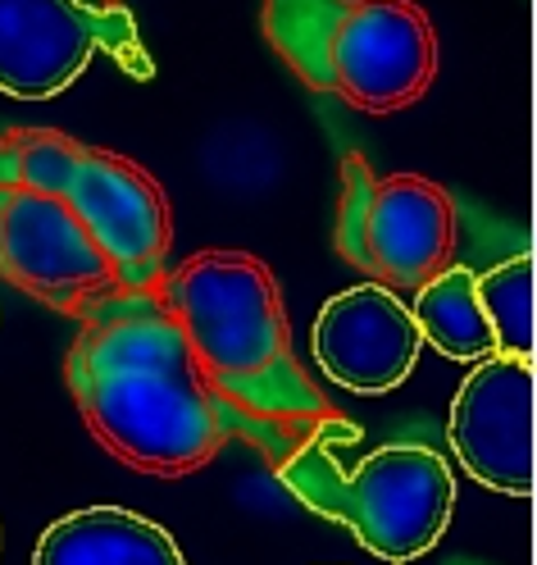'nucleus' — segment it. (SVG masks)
<instances>
[{
	"mask_svg": "<svg viewBox=\"0 0 537 565\" xmlns=\"http://www.w3.org/2000/svg\"><path fill=\"white\" fill-rule=\"evenodd\" d=\"M74 320L64 383L96 443L123 466L164 479L192 475L237 438L160 288H110Z\"/></svg>",
	"mask_w": 537,
	"mask_h": 565,
	"instance_id": "f257e3e1",
	"label": "nucleus"
},
{
	"mask_svg": "<svg viewBox=\"0 0 537 565\" xmlns=\"http://www.w3.org/2000/svg\"><path fill=\"white\" fill-rule=\"evenodd\" d=\"M160 297L183 329L205 387L219 397L269 466L342 424L319 383L292 356L273 274L246 252H201L164 274Z\"/></svg>",
	"mask_w": 537,
	"mask_h": 565,
	"instance_id": "f03ea898",
	"label": "nucleus"
},
{
	"mask_svg": "<svg viewBox=\"0 0 537 565\" xmlns=\"http://www.w3.org/2000/svg\"><path fill=\"white\" fill-rule=\"evenodd\" d=\"M0 183L60 196L110 260L119 288H160L169 260V201L147 169L51 128L0 137Z\"/></svg>",
	"mask_w": 537,
	"mask_h": 565,
	"instance_id": "7ed1b4c3",
	"label": "nucleus"
},
{
	"mask_svg": "<svg viewBox=\"0 0 537 565\" xmlns=\"http://www.w3.org/2000/svg\"><path fill=\"white\" fill-rule=\"evenodd\" d=\"M273 475L314 515L346 524L383 561H415L433 552L455 511L451 466L423 443L378 447L355 470H342L333 447L310 438L273 466Z\"/></svg>",
	"mask_w": 537,
	"mask_h": 565,
	"instance_id": "20e7f679",
	"label": "nucleus"
},
{
	"mask_svg": "<svg viewBox=\"0 0 537 565\" xmlns=\"http://www.w3.org/2000/svg\"><path fill=\"white\" fill-rule=\"evenodd\" d=\"M337 252L369 282L423 288L455 252V205L438 183L415 173L374 179L361 156H346Z\"/></svg>",
	"mask_w": 537,
	"mask_h": 565,
	"instance_id": "39448f33",
	"label": "nucleus"
},
{
	"mask_svg": "<svg viewBox=\"0 0 537 565\" xmlns=\"http://www.w3.org/2000/svg\"><path fill=\"white\" fill-rule=\"evenodd\" d=\"M96 46H110L132 74H151L132 19L83 0H0V92L51 100L74 83Z\"/></svg>",
	"mask_w": 537,
	"mask_h": 565,
	"instance_id": "423d86ee",
	"label": "nucleus"
},
{
	"mask_svg": "<svg viewBox=\"0 0 537 565\" xmlns=\"http://www.w3.org/2000/svg\"><path fill=\"white\" fill-rule=\"evenodd\" d=\"M0 278L64 315L119 288L74 210L23 183H0Z\"/></svg>",
	"mask_w": 537,
	"mask_h": 565,
	"instance_id": "0eeeda50",
	"label": "nucleus"
},
{
	"mask_svg": "<svg viewBox=\"0 0 537 565\" xmlns=\"http://www.w3.org/2000/svg\"><path fill=\"white\" fill-rule=\"evenodd\" d=\"M329 74L333 96L355 110H406L438 74L433 23L410 0H351L329 46Z\"/></svg>",
	"mask_w": 537,
	"mask_h": 565,
	"instance_id": "6e6552de",
	"label": "nucleus"
},
{
	"mask_svg": "<svg viewBox=\"0 0 537 565\" xmlns=\"http://www.w3.org/2000/svg\"><path fill=\"white\" fill-rule=\"evenodd\" d=\"M447 434L474 483L528 498L533 492V361L501 356L474 365L451 402Z\"/></svg>",
	"mask_w": 537,
	"mask_h": 565,
	"instance_id": "1a4fd4ad",
	"label": "nucleus"
},
{
	"mask_svg": "<svg viewBox=\"0 0 537 565\" xmlns=\"http://www.w3.org/2000/svg\"><path fill=\"white\" fill-rule=\"evenodd\" d=\"M419 329L410 306L387 282H355L337 292L314 320L310 351L329 383L361 397H383L401 387L419 361Z\"/></svg>",
	"mask_w": 537,
	"mask_h": 565,
	"instance_id": "9d476101",
	"label": "nucleus"
},
{
	"mask_svg": "<svg viewBox=\"0 0 537 565\" xmlns=\"http://www.w3.org/2000/svg\"><path fill=\"white\" fill-rule=\"evenodd\" d=\"M32 565H187L164 529L123 507H87L55 520Z\"/></svg>",
	"mask_w": 537,
	"mask_h": 565,
	"instance_id": "9b49d317",
	"label": "nucleus"
},
{
	"mask_svg": "<svg viewBox=\"0 0 537 565\" xmlns=\"http://www.w3.org/2000/svg\"><path fill=\"white\" fill-rule=\"evenodd\" d=\"M415 329L423 342H433L447 361H464V365H479L496 351L492 324L479 306V288H474V274L447 265L442 274H433L415 288Z\"/></svg>",
	"mask_w": 537,
	"mask_h": 565,
	"instance_id": "f8f14e48",
	"label": "nucleus"
},
{
	"mask_svg": "<svg viewBox=\"0 0 537 565\" xmlns=\"http://www.w3.org/2000/svg\"><path fill=\"white\" fill-rule=\"evenodd\" d=\"M351 0H265V38L269 46L292 64V74L333 96V74H329V46L342 23Z\"/></svg>",
	"mask_w": 537,
	"mask_h": 565,
	"instance_id": "ddd939ff",
	"label": "nucleus"
},
{
	"mask_svg": "<svg viewBox=\"0 0 537 565\" xmlns=\"http://www.w3.org/2000/svg\"><path fill=\"white\" fill-rule=\"evenodd\" d=\"M479 288V306L492 324L496 351L501 356H533V256L519 252L515 260L487 269L483 278H474Z\"/></svg>",
	"mask_w": 537,
	"mask_h": 565,
	"instance_id": "4468645a",
	"label": "nucleus"
}]
</instances>
